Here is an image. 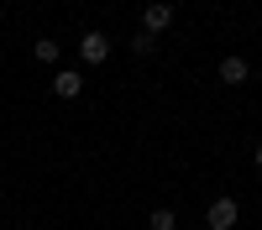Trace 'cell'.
<instances>
[{
    "mask_svg": "<svg viewBox=\"0 0 262 230\" xmlns=\"http://www.w3.org/2000/svg\"><path fill=\"white\" fill-rule=\"evenodd\" d=\"M147 225H152V230H179V215L163 204V209H152V215H147Z\"/></svg>",
    "mask_w": 262,
    "mask_h": 230,
    "instance_id": "7",
    "label": "cell"
},
{
    "mask_svg": "<svg viewBox=\"0 0 262 230\" xmlns=\"http://www.w3.org/2000/svg\"><path fill=\"white\" fill-rule=\"evenodd\" d=\"M252 162H257V167H262V141H257V146H252Z\"/></svg>",
    "mask_w": 262,
    "mask_h": 230,
    "instance_id": "9",
    "label": "cell"
},
{
    "mask_svg": "<svg viewBox=\"0 0 262 230\" xmlns=\"http://www.w3.org/2000/svg\"><path fill=\"white\" fill-rule=\"evenodd\" d=\"M79 58H84V68L111 63V37H105V32H84V37H79Z\"/></svg>",
    "mask_w": 262,
    "mask_h": 230,
    "instance_id": "2",
    "label": "cell"
},
{
    "mask_svg": "<svg viewBox=\"0 0 262 230\" xmlns=\"http://www.w3.org/2000/svg\"><path fill=\"white\" fill-rule=\"evenodd\" d=\"M168 27H173V6H168V0H152V6L142 11V32L158 37V32H168Z\"/></svg>",
    "mask_w": 262,
    "mask_h": 230,
    "instance_id": "3",
    "label": "cell"
},
{
    "mask_svg": "<svg viewBox=\"0 0 262 230\" xmlns=\"http://www.w3.org/2000/svg\"><path fill=\"white\" fill-rule=\"evenodd\" d=\"M131 53H137V58H152V53H158V37H152V32H137V37H131Z\"/></svg>",
    "mask_w": 262,
    "mask_h": 230,
    "instance_id": "8",
    "label": "cell"
},
{
    "mask_svg": "<svg viewBox=\"0 0 262 230\" xmlns=\"http://www.w3.org/2000/svg\"><path fill=\"white\" fill-rule=\"evenodd\" d=\"M236 220H242V204L236 199H210L205 204V225L210 230H236Z\"/></svg>",
    "mask_w": 262,
    "mask_h": 230,
    "instance_id": "1",
    "label": "cell"
},
{
    "mask_svg": "<svg viewBox=\"0 0 262 230\" xmlns=\"http://www.w3.org/2000/svg\"><path fill=\"white\" fill-rule=\"evenodd\" d=\"M79 89H84V73H74V68H63V73L53 79V94H58V99H74Z\"/></svg>",
    "mask_w": 262,
    "mask_h": 230,
    "instance_id": "5",
    "label": "cell"
},
{
    "mask_svg": "<svg viewBox=\"0 0 262 230\" xmlns=\"http://www.w3.org/2000/svg\"><path fill=\"white\" fill-rule=\"evenodd\" d=\"M32 58L42 63V68H53V63H58V42H53V37H37V47H32Z\"/></svg>",
    "mask_w": 262,
    "mask_h": 230,
    "instance_id": "6",
    "label": "cell"
},
{
    "mask_svg": "<svg viewBox=\"0 0 262 230\" xmlns=\"http://www.w3.org/2000/svg\"><path fill=\"white\" fill-rule=\"evenodd\" d=\"M221 79H226V84H247V79H252V63H247V58H236V53L221 58Z\"/></svg>",
    "mask_w": 262,
    "mask_h": 230,
    "instance_id": "4",
    "label": "cell"
}]
</instances>
